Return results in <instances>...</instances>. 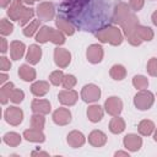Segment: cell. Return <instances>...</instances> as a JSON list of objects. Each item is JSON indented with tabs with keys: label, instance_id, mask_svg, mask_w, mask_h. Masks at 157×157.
<instances>
[{
	"label": "cell",
	"instance_id": "6da1fadb",
	"mask_svg": "<svg viewBox=\"0 0 157 157\" xmlns=\"http://www.w3.org/2000/svg\"><path fill=\"white\" fill-rule=\"evenodd\" d=\"M120 26L123 28V32H124L125 37L128 38V42L131 45L136 47V45H140L142 43V40L136 34V27L139 26V20L132 12L120 23Z\"/></svg>",
	"mask_w": 157,
	"mask_h": 157
},
{
	"label": "cell",
	"instance_id": "7a4b0ae2",
	"mask_svg": "<svg viewBox=\"0 0 157 157\" xmlns=\"http://www.w3.org/2000/svg\"><path fill=\"white\" fill-rule=\"evenodd\" d=\"M96 37L102 43H109L112 45H120L123 42V34L115 26H107L96 33Z\"/></svg>",
	"mask_w": 157,
	"mask_h": 157
},
{
	"label": "cell",
	"instance_id": "3957f363",
	"mask_svg": "<svg viewBox=\"0 0 157 157\" xmlns=\"http://www.w3.org/2000/svg\"><path fill=\"white\" fill-rule=\"evenodd\" d=\"M153 102H155V96L151 91H147V90H140L134 97V105L139 110L150 109Z\"/></svg>",
	"mask_w": 157,
	"mask_h": 157
},
{
	"label": "cell",
	"instance_id": "277c9868",
	"mask_svg": "<svg viewBox=\"0 0 157 157\" xmlns=\"http://www.w3.org/2000/svg\"><path fill=\"white\" fill-rule=\"evenodd\" d=\"M101 97V88L93 83H88L82 87L81 90V98L86 103H93L97 102Z\"/></svg>",
	"mask_w": 157,
	"mask_h": 157
},
{
	"label": "cell",
	"instance_id": "5b68a950",
	"mask_svg": "<svg viewBox=\"0 0 157 157\" xmlns=\"http://www.w3.org/2000/svg\"><path fill=\"white\" fill-rule=\"evenodd\" d=\"M4 117H5V120L10 125L17 126L23 120V112L18 107H9V108H6V110L4 113Z\"/></svg>",
	"mask_w": 157,
	"mask_h": 157
},
{
	"label": "cell",
	"instance_id": "8992f818",
	"mask_svg": "<svg viewBox=\"0 0 157 157\" xmlns=\"http://www.w3.org/2000/svg\"><path fill=\"white\" fill-rule=\"evenodd\" d=\"M54 61L60 69H65L66 66H69V64L71 61L70 52L64 48H59V47L55 48L54 49Z\"/></svg>",
	"mask_w": 157,
	"mask_h": 157
},
{
	"label": "cell",
	"instance_id": "52a82bcc",
	"mask_svg": "<svg viewBox=\"0 0 157 157\" xmlns=\"http://www.w3.org/2000/svg\"><path fill=\"white\" fill-rule=\"evenodd\" d=\"M104 109L108 114L115 117V115H119L123 110V102L119 97H115V96H112L109 97L105 102H104Z\"/></svg>",
	"mask_w": 157,
	"mask_h": 157
},
{
	"label": "cell",
	"instance_id": "ba28073f",
	"mask_svg": "<svg viewBox=\"0 0 157 157\" xmlns=\"http://www.w3.org/2000/svg\"><path fill=\"white\" fill-rule=\"evenodd\" d=\"M37 15H38V18L39 20H43V21H49L54 17L55 15V10H54V5L52 2H48V1H44V2H40L38 6H37Z\"/></svg>",
	"mask_w": 157,
	"mask_h": 157
},
{
	"label": "cell",
	"instance_id": "9c48e42d",
	"mask_svg": "<svg viewBox=\"0 0 157 157\" xmlns=\"http://www.w3.org/2000/svg\"><path fill=\"white\" fill-rule=\"evenodd\" d=\"M130 13H131V10H130V6L128 4H125V2H118L115 5V7H114V12H113L112 20L115 23L120 25Z\"/></svg>",
	"mask_w": 157,
	"mask_h": 157
},
{
	"label": "cell",
	"instance_id": "30bf717a",
	"mask_svg": "<svg viewBox=\"0 0 157 157\" xmlns=\"http://www.w3.org/2000/svg\"><path fill=\"white\" fill-rule=\"evenodd\" d=\"M103 54H104L103 48L99 44H91L87 48V52H86L87 60L91 64H98V63H101L102 59H103Z\"/></svg>",
	"mask_w": 157,
	"mask_h": 157
},
{
	"label": "cell",
	"instance_id": "8fae6325",
	"mask_svg": "<svg viewBox=\"0 0 157 157\" xmlns=\"http://www.w3.org/2000/svg\"><path fill=\"white\" fill-rule=\"evenodd\" d=\"M123 145L126 150L131 152H136L142 146V139L137 134H128L123 140Z\"/></svg>",
	"mask_w": 157,
	"mask_h": 157
},
{
	"label": "cell",
	"instance_id": "7c38bea8",
	"mask_svg": "<svg viewBox=\"0 0 157 157\" xmlns=\"http://www.w3.org/2000/svg\"><path fill=\"white\" fill-rule=\"evenodd\" d=\"M58 98H59V102H60L61 104L70 107V105H74V104L77 102V99H78V93H77L76 91L71 90V88H70V90H63V91L59 92Z\"/></svg>",
	"mask_w": 157,
	"mask_h": 157
},
{
	"label": "cell",
	"instance_id": "4fadbf2b",
	"mask_svg": "<svg viewBox=\"0 0 157 157\" xmlns=\"http://www.w3.org/2000/svg\"><path fill=\"white\" fill-rule=\"evenodd\" d=\"M53 121L60 126L67 125L71 121V112L67 108H58L53 113Z\"/></svg>",
	"mask_w": 157,
	"mask_h": 157
},
{
	"label": "cell",
	"instance_id": "5bb4252c",
	"mask_svg": "<svg viewBox=\"0 0 157 157\" xmlns=\"http://www.w3.org/2000/svg\"><path fill=\"white\" fill-rule=\"evenodd\" d=\"M27 7L23 5V2H21L20 0H13L7 10V16L10 17V20H13V21H18L21 18V16L23 15L25 10Z\"/></svg>",
	"mask_w": 157,
	"mask_h": 157
},
{
	"label": "cell",
	"instance_id": "9a60e30c",
	"mask_svg": "<svg viewBox=\"0 0 157 157\" xmlns=\"http://www.w3.org/2000/svg\"><path fill=\"white\" fill-rule=\"evenodd\" d=\"M67 144L72 147V148H78L81 146H83L86 139H85V135L81 132V131H77V130H72L67 134Z\"/></svg>",
	"mask_w": 157,
	"mask_h": 157
},
{
	"label": "cell",
	"instance_id": "2e32d148",
	"mask_svg": "<svg viewBox=\"0 0 157 157\" xmlns=\"http://www.w3.org/2000/svg\"><path fill=\"white\" fill-rule=\"evenodd\" d=\"M88 142L93 147H102L107 142V135L101 130H93L88 135Z\"/></svg>",
	"mask_w": 157,
	"mask_h": 157
},
{
	"label": "cell",
	"instance_id": "e0dca14e",
	"mask_svg": "<svg viewBox=\"0 0 157 157\" xmlns=\"http://www.w3.org/2000/svg\"><path fill=\"white\" fill-rule=\"evenodd\" d=\"M31 108L33 110V113H37V114H48L50 112V103L49 101L47 99H33L32 101V104H31Z\"/></svg>",
	"mask_w": 157,
	"mask_h": 157
},
{
	"label": "cell",
	"instance_id": "ac0fdd59",
	"mask_svg": "<svg viewBox=\"0 0 157 157\" xmlns=\"http://www.w3.org/2000/svg\"><path fill=\"white\" fill-rule=\"evenodd\" d=\"M40 58H42V49H40V47L37 45V44L29 45L28 52H27V55H26V60L31 65H36V64L39 63Z\"/></svg>",
	"mask_w": 157,
	"mask_h": 157
},
{
	"label": "cell",
	"instance_id": "d6986e66",
	"mask_svg": "<svg viewBox=\"0 0 157 157\" xmlns=\"http://www.w3.org/2000/svg\"><path fill=\"white\" fill-rule=\"evenodd\" d=\"M23 137L27 141H31V142H43L45 140V136L42 132V130H38V129H34V128L25 130L23 131Z\"/></svg>",
	"mask_w": 157,
	"mask_h": 157
},
{
	"label": "cell",
	"instance_id": "ffe728a7",
	"mask_svg": "<svg viewBox=\"0 0 157 157\" xmlns=\"http://www.w3.org/2000/svg\"><path fill=\"white\" fill-rule=\"evenodd\" d=\"M25 49H26V47H25V44L22 42H20V40L11 42V44H10L11 58L13 60H20L25 54Z\"/></svg>",
	"mask_w": 157,
	"mask_h": 157
},
{
	"label": "cell",
	"instance_id": "44dd1931",
	"mask_svg": "<svg viewBox=\"0 0 157 157\" xmlns=\"http://www.w3.org/2000/svg\"><path fill=\"white\" fill-rule=\"evenodd\" d=\"M87 117H88V120L92 121V123L101 121L102 118H103V108L98 104L90 105L88 109H87Z\"/></svg>",
	"mask_w": 157,
	"mask_h": 157
},
{
	"label": "cell",
	"instance_id": "7402d4cb",
	"mask_svg": "<svg viewBox=\"0 0 157 157\" xmlns=\"http://www.w3.org/2000/svg\"><path fill=\"white\" fill-rule=\"evenodd\" d=\"M49 91V83L47 81H37L31 86V92L36 97H42Z\"/></svg>",
	"mask_w": 157,
	"mask_h": 157
},
{
	"label": "cell",
	"instance_id": "603a6c76",
	"mask_svg": "<svg viewBox=\"0 0 157 157\" xmlns=\"http://www.w3.org/2000/svg\"><path fill=\"white\" fill-rule=\"evenodd\" d=\"M18 75H20V77H21L23 81H27V82L33 81V80L36 78V76H37L36 70H34L33 67H31L29 65H26V64L20 66V69H18Z\"/></svg>",
	"mask_w": 157,
	"mask_h": 157
},
{
	"label": "cell",
	"instance_id": "cb8c5ba5",
	"mask_svg": "<svg viewBox=\"0 0 157 157\" xmlns=\"http://www.w3.org/2000/svg\"><path fill=\"white\" fill-rule=\"evenodd\" d=\"M109 130L113 134H120L125 130V121L119 115H115L109 123Z\"/></svg>",
	"mask_w": 157,
	"mask_h": 157
},
{
	"label": "cell",
	"instance_id": "d4e9b609",
	"mask_svg": "<svg viewBox=\"0 0 157 157\" xmlns=\"http://www.w3.org/2000/svg\"><path fill=\"white\" fill-rule=\"evenodd\" d=\"M109 75H110V77H112L113 80H115V81H121V80H124L125 76H126V69H125L123 65H120V64H115V65H113V66L110 67Z\"/></svg>",
	"mask_w": 157,
	"mask_h": 157
},
{
	"label": "cell",
	"instance_id": "484cf974",
	"mask_svg": "<svg viewBox=\"0 0 157 157\" xmlns=\"http://www.w3.org/2000/svg\"><path fill=\"white\" fill-rule=\"evenodd\" d=\"M137 130L140 132V135L142 136H150L153 130H155V124L153 121L148 120V119H144L139 123V126H137Z\"/></svg>",
	"mask_w": 157,
	"mask_h": 157
},
{
	"label": "cell",
	"instance_id": "4316f807",
	"mask_svg": "<svg viewBox=\"0 0 157 157\" xmlns=\"http://www.w3.org/2000/svg\"><path fill=\"white\" fill-rule=\"evenodd\" d=\"M136 34H137V37L144 42V40H146V42H150V40H152L153 39V31L150 28V27H147V26H141V25H139L137 27H136Z\"/></svg>",
	"mask_w": 157,
	"mask_h": 157
},
{
	"label": "cell",
	"instance_id": "83f0119b",
	"mask_svg": "<svg viewBox=\"0 0 157 157\" xmlns=\"http://www.w3.org/2000/svg\"><path fill=\"white\" fill-rule=\"evenodd\" d=\"M55 23H56L58 29L61 31L63 33H65V34H67V36H72V34H74V32H75L74 26H72L69 21H66L65 18L58 17V20L55 21Z\"/></svg>",
	"mask_w": 157,
	"mask_h": 157
},
{
	"label": "cell",
	"instance_id": "f1b7e54d",
	"mask_svg": "<svg viewBox=\"0 0 157 157\" xmlns=\"http://www.w3.org/2000/svg\"><path fill=\"white\" fill-rule=\"evenodd\" d=\"M52 32H53V28H52V27L43 26V27L38 31V33H37V36H36V40H37L38 43H45V42L50 40Z\"/></svg>",
	"mask_w": 157,
	"mask_h": 157
},
{
	"label": "cell",
	"instance_id": "f546056e",
	"mask_svg": "<svg viewBox=\"0 0 157 157\" xmlns=\"http://www.w3.org/2000/svg\"><path fill=\"white\" fill-rule=\"evenodd\" d=\"M4 142L11 147H16L21 144V136H20V134L13 132V131L6 132L4 135Z\"/></svg>",
	"mask_w": 157,
	"mask_h": 157
},
{
	"label": "cell",
	"instance_id": "4dcf8cb0",
	"mask_svg": "<svg viewBox=\"0 0 157 157\" xmlns=\"http://www.w3.org/2000/svg\"><path fill=\"white\" fill-rule=\"evenodd\" d=\"M13 88L15 87H13V83L12 82H9L6 85H2V87L0 90V101H1L2 104H6L7 103V101L10 99V96H11Z\"/></svg>",
	"mask_w": 157,
	"mask_h": 157
},
{
	"label": "cell",
	"instance_id": "1f68e13d",
	"mask_svg": "<svg viewBox=\"0 0 157 157\" xmlns=\"http://www.w3.org/2000/svg\"><path fill=\"white\" fill-rule=\"evenodd\" d=\"M39 25H40V20H33L32 22H29L25 28H23V34L26 37H32L37 29H39Z\"/></svg>",
	"mask_w": 157,
	"mask_h": 157
},
{
	"label": "cell",
	"instance_id": "d6a6232c",
	"mask_svg": "<svg viewBox=\"0 0 157 157\" xmlns=\"http://www.w3.org/2000/svg\"><path fill=\"white\" fill-rule=\"evenodd\" d=\"M44 124H45V119H44L43 114H37V113H34V115L31 117V126H32V128L38 129V130H43Z\"/></svg>",
	"mask_w": 157,
	"mask_h": 157
},
{
	"label": "cell",
	"instance_id": "836d02e7",
	"mask_svg": "<svg viewBox=\"0 0 157 157\" xmlns=\"http://www.w3.org/2000/svg\"><path fill=\"white\" fill-rule=\"evenodd\" d=\"M132 85L137 90H145L148 87V80H147V77H145L142 75H136L132 78Z\"/></svg>",
	"mask_w": 157,
	"mask_h": 157
},
{
	"label": "cell",
	"instance_id": "e575fe53",
	"mask_svg": "<svg viewBox=\"0 0 157 157\" xmlns=\"http://www.w3.org/2000/svg\"><path fill=\"white\" fill-rule=\"evenodd\" d=\"M50 42L56 44V45H61L65 43V36L61 31L59 29H54L53 28V32H52V37H50Z\"/></svg>",
	"mask_w": 157,
	"mask_h": 157
},
{
	"label": "cell",
	"instance_id": "d590c367",
	"mask_svg": "<svg viewBox=\"0 0 157 157\" xmlns=\"http://www.w3.org/2000/svg\"><path fill=\"white\" fill-rule=\"evenodd\" d=\"M12 31H13V25L6 18H2L0 21V33L2 36H9L12 33Z\"/></svg>",
	"mask_w": 157,
	"mask_h": 157
},
{
	"label": "cell",
	"instance_id": "8d00e7d4",
	"mask_svg": "<svg viewBox=\"0 0 157 157\" xmlns=\"http://www.w3.org/2000/svg\"><path fill=\"white\" fill-rule=\"evenodd\" d=\"M64 72L61 71V70H55V71H53L52 74H50V76H49V81L54 85V86H59V85H61L63 83V78H64Z\"/></svg>",
	"mask_w": 157,
	"mask_h": 157
},
{
	"label": "cell",
	"instance_id": "74e56055",
	"mask_svg": "<svg viewBox=\"0 0 157 157\" xmlns=\"http://www.w3.org/2000/svg\"><path fill=\"white\" fill-rule=\"evenodd\" d=\"M33 15H34V11H33V9H31V7H27V9L25 10L23 15L21 16V18L18 20V23H20V26H26V25L29 22V20H32Z\"/></svg>",
	"mask_w": 157,
	"mask_h": 157
},
{
	"label": "cell",
	"instance_id": "f35d334b",
	"mask_svg": "<svg viewBox=\"0 0 157 157\" xmlns=\"http://www.w3.org/2000/svg\"><path fill=\"white\" fill-rule=\"evenodd\" d=\"M76 82H77V80H76V77L74 76V75H70V74H67V75H65L64 76V78H63V87L64 88H66V90H70V88H72L75 85H76Z\"/></svg>",
	"mask_w": 157,
	"mask_h": 157
},
{
	"label": "cell",
	"instance_id": "ab89813d",
	"mask_svg": "<svg viewBox=\"0 0 157 157\" xmlns=\"http://www.w3.org/2000/svg\"><path fill=\"white\" fill-rule=\"evenodd\" d=\"M88 2V0H65V4H64V6L66 5V9L69 10V9H75V10H77V9H80V7H82L85 4H87Z\"/></svg>",
	"mask_w": 157,
	"mask_h": 157
},
{
	"label": "cell",
	"instance_id": "60d3db41",
	"mask_svg": "<svg viewBox=\"0 0 157 157\" xmlns=\"http://www.w3.org/2000/svg\"><path fill=\"white\" fill-rule=\"evenodd\" d=\"M23 98H25L23 91L22 90H18V88H13V91H12V93L10 96V101L12 103H16L17 104V103H21L23 101Z\"/></svg>",
	"mask_w": 157,
	"mask_h": 157
},
{
	"label": "cell",
	"instance_id": "b9f144b4",
	"mask_svg": "<svg viewBox=\"0 0 157 157\" xmlns=\"http://www.w3.org/2000/svg\"><path fill=\"white\" fill-rule=\"evenodd\" d=\"M147 72L151 76H157V58H151L147 63Z\"/></svg>",
	"mask_w": 157,
	"mask_h": 157
},
{
	"label": "cell",
	"instance_id": "7bdbcfd3",
	"mask_svg": "<svg viewBox=\"0 0 157 157\" xmlns=\"http://www.w3.org/2000/svg\"><path fill=\"white\" fill-rule=\"evenodd\" d=\"M144 2L145 0H129V6L134 11H140L144 7Z\"/></svg>",
	"mask_w": 157,
	"mask_h": 157
},
{
	"label": "cell",
	"instance_id": "ee69618b",
	"mask_svg": "<svg viewBox=\"0 0 157 157\" xmlns=\"http://www.w3.org/2000/svg\"><path fill=\"white\" fill-rule=\"evenodd\" d=\"M0 67H1L2 71H7V70L11 69V63L6 56H1L0 58Z\"/></svg>",
	"mask_w": 157,
	"mask_h": 157
},
{
	"label": "cell",
	"instance_id": "f6af8a7d",
	"mask_svg": "<svg viewBox=\"0 0 157 157\" xmlns=\"http://www.w3.org/2000/svg\"><path fill=\"white\" fill-rule=\"evenodd\" d=\"M7 52V42L5 38H1V53H6Z\"/></svg>",
	"mask_w": 157,
	"mask_h": 157
},
{
	"label": "cell",
	"instance_id": "bcb514c9",
	"mask_svg": "<svg viewBox=\"0 0 157 157\" xmlns=\"http://www.w3.org/2000/svg\"><path fill=\"white\" fill-rule=\"evenodd\" d=\"M11 1H12V0H0V5H1V7H4V9H5L7 5H10V4H11Z\"/></svg>",
	"mask_w": 157,
	"mask_h": 157
},
{
	"label": "cell",
	"instance_id": "7dc6e473",
	"mask_svg": "<svg viewBox=\"0 0 157 157\" xmlns=\"http://www.w3.org/2000/svg\"><path fill=\"white\" fill-rule=\"evenodd\" d=\"M151 20H152V23L155 25V26H157V10L152 13V16H151Z\"/></svg>",
	"mask_w": 157,
	"mask_h": 157
},
{
	"label": "cell",
	"instance_id": "c3c4849f",
	"mask_svg": "<svg viewBox=\"0 0 157 157\" xmlns=\"http://www.w3.org/2000/svg\"><path fill=\"white\" fill-rule=\"evenodd\" d=\"M7 78H9V77H7V75H6V74H4V72H2V74H1V75H0V83H1V85H2V83H4V82H5V81H6V80H7Z\"/></svg>",
	"mask_w": 157,
	"mask_h": 157
},
{
	"label": "cell",
	"instance_id": "681fc988",
	"mask_svg": "<svg viewBox=\"0 0 157 157\" xmlns=\"http://www.w3.org/2000/svg\"><path fill=\"white\" fill-rule=\"evenodd\" d=\"M115 156L118 157V156H126V157H129V153L128 152H124V151H118V152H115Z\"/></svg>",
	"mask_w": 157,
	"mask_h": 157
},
{
	"label": "cell",
	"instance_id": "f907efd6",
	"mask_svg": "<svg viewBox=\"0 0 157 157\" xmlns=\"http://www.w3.org/2000/svg\"><path fill=\"white\" fill-rule=\"evenodd\" d=\"M32 155L34 156V155H43V156H48V153L47 152H42V151H34V152H32Z\"/></svg>",
	"mask_w": 157,
	"mask_h": 157
},
{
	"label": "cell",
	"instance_id": "816d5d0a",
	"mask_svg": "<svg viewBox=\"0 0 157 157\" xmlns=\"http://www.w3.org/2000/svg\"><path fill=\"white\" fill-rule=\"evenodd\" d=\"M21 2H23V4H27V5H32L36 0H20Z\"/></svg>",
	"mask_w": 157,
	"mask_h": 157
},
{
	"label": "cell",
	"instance_id": "f5cc1de1",
	"mask_svg": "<svg viewBox=\"0 0 157 157\" xmlns=\"http://www.w3.org/2000/svg\"><path fill=\"white\" fill-rule=\"evenodd\" d=\"M153 140L157 142V129H156V131H155V135H153Z\"/></svg>",
	"mask_w": 157,
	"mask_h": 157
},
{
	"label": "cell",
	"instance_id": "db71d44e",
	"mask_svg": "<svg viewBox=\"0 0 157 157\" xmlns=\"http://www.w3.org/2000/svg\"><path fill=\"white\" fill-rule=\"evenodd\" d=\"M36 1H39V0H36Z\"/></svg>",
	"mask_w": 157,
	"mask_h": 157
}]
</instances>
